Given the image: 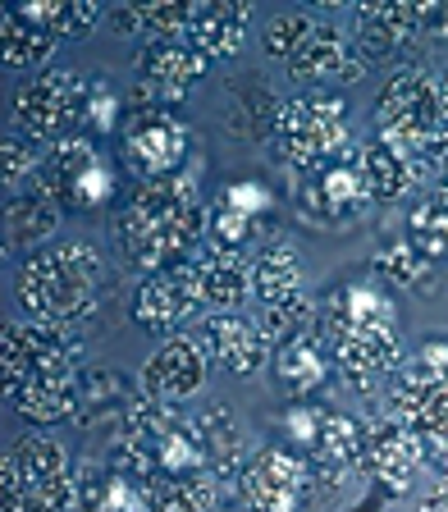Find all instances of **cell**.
I'll list each match as a JSON object with an SVG mask.
<instances>
[{"label": "cell", "mask_w": 448, "mask_h": 512, "mask_svg": "<svg viewBox=\"0 0 448 512\" xmlns=\"http://www.w3.org/2000/svg\"><path fill=\"white\" fill-rule=\"evenodd\" d=\"M247 23H252V5H243V0H202V5H192L188 42L206 60L234 55L247 37Z\"/></svg>", "instance_id": "22"}, {"label": "cell", "mask_w": 448, "mask_h": 512, "mask_svg": "<svg viewBox=\"0 0 448 512\" xmlns=\"http://www.w3.org/2000/svg\"><path fill=\"white\" fill-rule=\"evenodd\" d=\"M357 174H362L371 202H398V197H407L412 183L421 179L412 160H407L398 147H389L384 138H371L362 151H357Z\"/></svg>", "instance_id": "25"}, {"label": "cell", "mask_w": 448, "mask_h": 512, "mask_svg": "<svg viewBox=\"0 0 448 512\" xmlns=\"http://www.w3.org/2000/svg\"><path fill=\"white\" fill-rule=\"evenodd\" d=\"M37 179L46 183V192H51L55 202H60V211H69V215L101 211V206L115 197V170H110V160L101 156V147L87 138H69L46 151Z\"/></svg>", "instance_id": "9"}, {"label": "cell", "mask_w": 448, "mask_h": 512, "mask_svg": "<svg viewBox=\"0 0 448 512\" xmlns=\"http://www.w3.org/2000/svg\"><path fill=\"white\" fill-rule=\"evenodd\" d=\"M311 28H316V19L302 10H288V14H275V19L261 28V46H266L270 60H293L298 55V46L311 37Z\"/></svg>", "instance_id": "34"}, {"label": "cell", "mask_w": 448, "mask_h": 512, "mask_svg": "<svg viewBox=\"0 0 448 512\" xmlns=\"http://www.w3.org/2000/svg\"><path fill=\"white\" fill-rule=\"evenodd\" d=\"M389 403H394V421H403L416 439L421 453L448 476V343L430 339L421 343L407 366H398L389 380Z\"/></svg>", "instance_id": "4"}, {"label": "cell", "mask_w": 448, "mask_h": 512, "mask_svg": "<svg viewBox=\"0 0 448 512\" xmlns=\"http://www.w3.org/2000/svg\"><path fill=\"white\" fill-rule=\"evenodd\" d=\"M87 124H92V133H110L115 124H124V115H119V96L110 83H92V110H87Z\"/></svg>", "instance_id": "38"}, {"label": "cell", "mask_w": 448, "mask_h": 512, "mask_svg": "<svg viewBox=\"0 0 448 512\" xmlns=\"http://www.w3.org/2000/svg\"><path fill=\"white\" fill-rule=\"evenodd\" d=\"M439 101H444V124H448V74H444V83H439Z\"/></svg>", "instance_id": "42"}, {"label": "cell", "mask_w": 448, "mask_h": 512, "mask_svg": "<svg viewBox=\"0 0 448 512\" xmlns=\"http://www.w3.org/2000/svg\"><path fill=\"white\" fill-rule=\"evenodd\" d=\"M298 206H302V215H311V220L352 224L357 215L366 211V206H371V192H366L357 165L330 160V165L311 170V179L298 188Z\"/></svg>", "instance_id": "17"}, {"label": "cell", "mask_w": 448, "mask_h": 512, "mask_svg": "<svg viewBox=\"0 0 448 512\" xmlns=\"http://www.w3.org/2000/svg\"><path fill=\"white\" fill-rule=\"evenodd\" d=\"M444 101H439V83L426 69H403L384 83L375 96V138L398 147L416 165V156L444 133Z\"/></svg>", "instance_id": "5"}, {"label": "cell", "mask_w": 448, "mask_h": 512, "mask_svg": "<svg viewBox=\"0 0 448 512\" xmlns=\"http://www.w3.org/2000/svg\"><path fill=\"white\" fill-rule=\"evenodd\" d=\"M343 142H348V106L330 92H311L284 101V115L275 128V151L293 170H320L339 160Z\"/></svg>", "instance_id": "7"}, {"label": "cell", "mask_w": 448, "mask_h": 512, "mask_svg": "<svg viewBox=\"0 0 448 512\" xmlns=\"http://www.w3.org/2000/svg\"><path fill=\"white\" fill-rule=\"evenodd\" d=\"M147 398H138L128 389L124 375L115 371H87L78 375V421L83 426H96V430H110V439L124 435V426L138 416V407Z\"/></svg>", "instance_id": "20"}, {"label": "cell", "mask_w": 448, "mask_h": 512, "mask_svg": "<svg viewBox=\"0 0 448 512\" xmlns=\"http://www.w3.org/2000/svg\"><path fill=\"white\" fill-rule=\"evenodd\" d=\"M421 512H448V476H439V485H430V490H426Z\"/></svg>", "instance_id": "41"}, {"label": "cell", "mask_w": 448, "mask_h": 512, "mask_svg": "<svg viewBox=\"0 0 448 512\" xmlns=\"http://www.w3.org/2000/svg\"><path fill=\"white\" fill-rule=\"evenodd\" d=\"M380 275L389 279V284L398 288H430L435 279H430V256L421 252V247L407 238V243H389L380 252Z\"/></svg>", "instance_id": "33"}, {"label": "cell", "mask_w": 448, "mask_h": 512, "mask_svg": "<svg viewBox=\"0 0 448 512\" xmlns=\"http://www.w3.org/2000/svg\"><path fill=\"white\" fill-rule=\"evenodd\" d=\"M261 330H266V339L275 343H288V339H298V334L311 330V302L307 293H298V298H288V302H275V307H261Z\"/></svg>", "instance_id": "35"}, {"label": "cell", "mask_w": 448, "mask_h": 512, "mask_svg": "<svg viewBox=\"0 0 448 512\" xmlns=\"http://www.w3.org/2000/svg\"><path fill=\"white\" fill-rule=\"evenodd\" d=\"M37 380H78V339L64 325L5 320V394Z\"/></svg>", "instance_id": "10"}, {"label": "cell", "mask_w": 448, "mask_h": 512, "mask_svg": "<svg viewBox=\"0 0 448 512\" xmlns=\"http://www.w3.org/2000/svg\"><path fill=\"white\" fill-rule=\"evenodd\" d=\"M275 371L279 380L293 389V394H311L320 380H325V352H320V339L316 334H298L275 348Z\"/></svg>", "instance_id": "30"}, {"label": "cell", "mask_w": 448, "mask_h": 512, "mask_svg": "<svg viewBox=\"0 0 448 512\" xmlns=\"http://www.w3.org/2000/svg\"><path fill=\"white\" fill-rule=\"evenodd\" d=\"M416 174H430L439 183V197H448V128L416 156Z\"/></svg>", "instance_id": "39"}, {"label": "cell", "mask_w": 448, "mask_h": 512, "mask_svg": "<svg viewBox=\"0 0 448 512\" xmlns=\"http://www.w3.org/2000/svg\"><path fill=\"white\" fill-rule=\"evenodd\" d=\"M252 234H256V220L243 211H234L229 202H220L211 211V220H206V243H211L215 252H238Z\"/></svg>", "instance_id": "36"}, {"label": "cell", "mask_w": 448, "mask_h": 512, "mask_svg": "<svg viewBox=\"0 0 448 512\" xmlns=\"http://www.w3.org/2000/svg\"><path fill=\"white\" fill-rule=\"evenodd\" d=\"M302 293V266L298 252L288 243H270L261 247V256L252 261V298L261 307H275V302H288Z\"/></svg>", "instance_id": "26"}, {"label": "cell", "mask_w": 448, "mask_h": 512, "mask_svg": "<svg viewBox=\"0 0 448 512\" xmlns=\"http://www.w3.org/2000/svg\"><path fill=\"white\" fill-rule=\"evenodd\" d=\"M119 142H124V165L142 183H165L179 179L183 165H188L192 128L170 106H138L124 110Z\"/></svg>", "instance_id": "8"}, {"label": "cell", "mask_w": 448, "mask_h": 512, "mask_svg": "<svg viewBox=\"0 0 448 512\" xmlns=\"http://www.w3.org/2000/svg\"><path fill=\"white\" fill-rule=\"evenodd\" d=\"M202 348L220 371L229 375H256L270 357V339L261 320H247L238 311H211L202 325Z\"/></svg>", "instance_id": "16"}, {"label": "cell", "mask_w": 448, "mask_h": 512, "mask_svg": "<svg viewBox=\"0 0 448 512\" xmlns=\"http://www.w3.org/2000/svg\"><path fill=\"white\" fill-rule=\"evenodd\" d=\"M224 202L256 220V215L270 206V197H266V188H256V183H238V188H229V197H224Z\"/></svg>", "instance_id": "40"}, {"label": "cell", "mask_w": 448, "mask_h": 512, "mask_svg": "<svg viewBox=\"0 0 448 512\" xmlns=\"http://www.w3.org/2000/svg\"><path fill=\"white\" fill-rule=\"evenodd\" d=\"M147 512H211L215 476L211 471H179V476H156L142 490Z\"/></svg>", "instance_id": "28"}, {"label": "cell", "mask_w": 448, "mask_h": 512, "mask_svg": "<svg viewBox=\"0 0 448 512\" xmlns=\"http://www.w3.org/2000/svg\"><path fill=\"white\" fill-rule=\"evenodd\" d=\"M311 485H316V476H311V467L298 453L266 448V453H256L243 471L247 512H302Z\"/></svg>", "instance_id": "12"}, {"label": "cell", "mask_w": 448, "mask_h": 512, "mask_svg": "<svg viewBox=\"0 0 448 512\" xmlns=\"http://www.w3.org/2000/svg\"><path fill=\"white\" fill-rule=\"evenodd\" d=\"M206 220H211V211L202 206L197 179L179 174L165 183H142L138 197L124 211H115L110 238H115V252L128 270L156 275L202 243Z\"/></svg>", "instance_id": "1"}, {"label": "cell", "mask_w": 448, "mask_h": 512, "mask_svg": "<svg viewBox=\"0 0 448 512\" xmlns=\"http://www.w3.org/2000/svg\"><path fill=\"white\" fill-rule=\"evenodd\" d=\"M92 110V87L78 69H42L14 96V119L19 133H28L42 147H60L74 138V128Z\"/></svg>", "instance_id": "6"}, {"label": "cell", "mask_w": 448, "mask_h": 512, "mask_svg": "<svg viewBox=\"0 0 448 512\" xmlns=\"http://www.w3.org/2000/svg\"><path fill=\"white\" fill-rule=\"evenodd\" d=\"M101 284H106V261L87 238H64L55 247L32 252L14 275L23 311L42 325H64V330H78L92 316Z\"/></svg>", "instance_id": "2"}, {"label": "cell", "mask_w": 448, "mask_h": 512, "mask_svg": "<svg viewBox=\"0 0 448 512\" xmlns=\"http://www.w3.org/2000/svg\"><path fill=\"white\" fill-rule=\"evenodd\" d=\"M206 74V55L188 42V37H174V42H142L138 51V92L128 106H170L183 92L202 83Z\"/></svg>", "instance_id": "11"}, {"label": "cell", "mask_w": 448, "mask_h": 512, "mask_svg": "<svg viewBox=\"0 0 448 512\" xmlns=\"http://www.w3.org/2000/svg\"><path fill=\"white\" fill-rule=\"evenodd\" d=\"M407 238H412L430 261H448V197H426L407 215Z\"/></svg>", "instance_id": "31"}, {"label": "cell", "mask_w": 448, "mask_h": 512, "mask_svg": "<svg viewBox=\"0 0 448 512\" xmlns=\"http://www.w3.org/2000/svg\"><path fill=\"white\" fill-rule=\"evenodd\" d=\"M192 426H197V439L206 448V462H211L215 476H229L238 467V453H243V430L229 416V407L206 403L202 412H192Z\"/></svg>", "instance_id": "29"}, {"label": "cell", "mask_w": 448, "mask_h": 512, "mask_svg": "<svg viewBox=\"0 0 448 512\" xmlns=\"http://www.w3.org/2000/svg\"><path fill=\"white\" fill-rule=\"evenodd\" d=\"M366 64L357 60L352 42L343 37L334 23H316L311 37L298 46V55L288 60V78L311 87H325V83H339V78H362Z\"/></svg>", "instance_id": "18"}, {"label": "cell", "mask_w": 448, "mask_h": 512, "mask_svg": "<svg viewBox=\"0 0 448 512\" xmlns=\"http://www.w3.org/2000/svg\"><path fill=\"white\" fill-rule=\"evenodd\" d=\"M352 23H357L352 51L366 69L398 60L403 51H412L421 42V5H357Z\"/></svg>", "instance_id": "15"}, {"label": "cell", "mask_w": 448, "mask_h": 512, "mask_svg": "<svg viewBox=\"0 0 448 512\" xmlns=\"http://www.w3.org/2000/svg\"><path fill=\"white\" fill-rule=\"evenodd\" d=\"M55 224H60V202H55L51 192H46L42 179H28L23 188L10 192V202H5V247H37L55 234Z\"/></svg>", "instance_id": "21"}, {"label": "cell", "mask_w": 448, "mask_h": 512, "mask_svg": "<svg viewBox=\"0 0 448 512\" xmlns=\"http://www.w3.org/2000/svg\"><path fill=\"white\" fill-rule=\"evenodd\" d=\"M0 32H5V69L23 74V69H42L55 55L60 37L42 23H32L23 10H5L0 14Z\"/></svg>", "instance_id": "27"}, {"label": "cell", "mask_w": 448, "mask_h": 512, "mask_svg": "<svg viewBox=\"0 0 448 512\" xmlns=\"http://www.w3.org/2000/svg\"><path fill=\"white\" fill-rule=\"evenodd\" d=\"M330 343L343 375L357 389H371L375 380L394 375L398 357H403L394 302L384 298L380 288H366V284L343 288V298L334 302V316H330Z\"/></svg>", "instance_id": "3"}, {"label": "cell", "mask_w": 448, "mask_h": 512, "mask_svg": "<svg viewBox=\"0 0 448 512\" xmlns=\"http://www.w3.org/2000/svg\"><path fill=\"white\" fill-rule=\"evenodd\" d=\"M279 115H284V101H279L266 83L247 78V83L229 87L224 124H229V133H234V138H243V142H275Z\"/></svg>", "instance_id": "23"}, {"label": "cell", "mask_w": 448, "mask_h": 512, "mask_svg": "<svg viewBox=\"0 0 448 512\" xmlns=\"http://www.w3.org/2000/svg\"><path fill=\"white\" fill-rule=\"evenodd\" d=\"M206 371H211V357H206L202 343L188 339V334H170L142 366V394L165 407L188 403V398L202 394Z\"/></svg>", "instance_id": "14"}, {"label": "cell", "mask_w": 448, "mask_h": 512, "mask_svg": "<svg viewBox=\"0 0 448 512\" xmlns=\"http://www.w3.org/2000/svg\"><path fill=\"white\" fill-rule=\"evenodd\" d=\"M37 170H42V160L32 151V138L10 128V133H5V183H10V188H23L28 179H37Z\"/></svg>", "instance_id": "37"}, {"label": "cell", "mask_w": 448, "mask_h": 512, "mask_svg": "<svg viewBox=\"0 0 448 512\" xmlns=\"http://www.w3.org/2000/svg\"><path fill=\"white\" fill-rule=\"evenodd\" d=\"M197 311H202V293H197L192 261H174V266L147 275L138 288V298H133V320L147 334H174Z\"/></svg>", "instance_id": "13"}, {"label": "cell", "mask_w": 448, "mask_h": 512, "mask_svg": "<svg viewBox=\"0 0 448 512\" xmlns=\"http://www.w3.org/2000/svg\"><path fill=\"white\" fill-rule=\"evenodd\" d=\"M192 270H197V293H202V307L211 311H238V302L252 293V266H247L238 252H206L192 256Z\"/></svg>", "instance_id": "24"}, {"label": "cell", "mask_w": 448, "mask_h": 512, "mask_svg": "<svg viewBox=\"0 0 448 512\" xmlns=\"http://www.w3.org/2000/svg\"><path fill=\"white\" fill-rule=\"evenodd\" d=\"M421 439L403 426V421H380V426L366 430V448H362V462L375 471L389 494H403L412 490V476L421 467Z\"/></svg>", "instance_id": "19"}, {"label": "cell", "mask_w": 448, "mask_h": 512, "mask_svg": "<svg viewBox=\"0 0 448 512\" xmlns=\"http://www.w3.org/2000/svg\"><path fill=\"white\" fill-rule=\"evenodd\" d=\"M32 23L51 28L60 42H74V37H87V32L101 23V5H23Z\"/></svg>", "instance_id": "32"}]
</instances>
